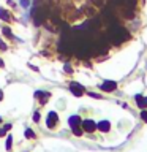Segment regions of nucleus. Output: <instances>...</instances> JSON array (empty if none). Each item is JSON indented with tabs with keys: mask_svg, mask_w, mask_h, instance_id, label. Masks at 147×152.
I'll return each mask as SVG.
<instances>
[{
	"mask_svg": "<svg viewBox=\"0 0 147 152\" xmlns=\"http://www.w3.org/2000/svg\"><path fill=\"white\" fill-rule=\"evenodd\" d=\"M2 33L5 37H8V38H13V33H11V30H9V27H3L2 28Z\"/></svg>",
	"mask_w": 147,
	"mask_h": 152,
	"instance_id": "9b49d317",
	"label": "nucleus"
},
{
	"mask_svg": "<svg viewBox=\"0 0 147 152\" xmlns=\"http://www.w3.org/2000/svg\"><path fill=\"white\" fill-rule=\"evenodd\" d=\"M82 130L89 132V133H92V132L97 130V124H95L93 121H90V119H87V121H84V122H82Z\"/></svg>",
	"mask_w": 147,
	"mask_h": 152,
	"instance_id": "39448f33",
	"label": "nucleus"
},
{
	"mask_svg": "<svg viewBox=\"0 0 147 152\" xmlns=\"http://www.w3.org/2000/svg\"><path fill=\"white\" fill-rule=\"evenodd\" d=\"M65 71H66V73H71L73 70H71V66H70V65H65Z\"/></svg>",
	"mask_w": 147,
	"mask_h": 152,
	"instance_id": "aec40b11",
	"label": "nucleus"
},
{
	"mask_svg": "<svg viewBox=\"0 0 147 152\" xmlns=\"http://www.w3.org/2000/svg\"><path fill=\"white\" fill-rule=\"evenodd\" d=\"M135 100H136V103L139 108H142V109L147 108V97H142L141 94H138V95H135Z\"/></svg>",
	"mask_w": 147,
	"mask_h": 152,
	"instance_id": "0eeeda50",
	"label": "nucleus"
},
{
	"mask_svg": "<svg viewBox=\"0 0 147 152\" xmlns=\"http://www.w3.org/2000/svg\"><path fill=\"white\" fill-rule=\"evenodd\" d=\"M73 133H74L76 136H81V135H82V130H81L79 127H74V128H73Z\"/></svg>",
	"mask_w": 147,
	"mask_h": 152,
	"instance_id": "ddd939ff",
	"label": "nucleus"
},
{
	"mask_svg": "<svg viewBox=\"0 0 147 152\" xmlns=\"http://www.w3.org/2000/svg\"><path fill=\"white\" fill-rule=\"evenodd\" d=\"M0 66H3V60L2 59H0Z\"/></svg>",
	"mask_w": 147,
	"mask_h": 152,
	"instance_id": "b1692460",
	"label": "nucleus"
},
{
	"mask_svg": "<svg viewBox=\"0 0 147 152\" xmlns=\"http://www.w3.org/2000/svg\"><path fill=\"white\" fill-rule=\"evenodd\" d=\"M21 5H22L24 8H27L28 5H30V0H21Z\"/></svg>",
	"mask_w": 147,
	"mask_h": 152,
	"instance_id": "f3484780",
	"label": "nucleus"
},
{
	"mask_svg": "<svg viewBox=\"0 0 147 152\" xmlns=\"http://www.w3.org/2000/svg\"><path fill=\"white\" fill-rule=\"evenodd\" d=\"M100 87H101V90H104V92H112V90L117 89V83L116 81H104Z\"/></svg>",
	"mask_w": 147,
	"mask_h": 152,
	"instance_id": "7ed1b4c3",
	"label": "nucleus"
},
{
	"mask_svg": "<svg viewBox=\"0 0 147 152\" xmlns=\"http://www.w3.org/2000/svg\"><path fill=\"white\" fill-rule=\"evenodd\" d=\"M70 89H71V92H73L76 97H81V95L85 92L84 87H82L81 84H78V83H71V84H70Z\"/></svg>",
	"mask_w": 147,
	"mask_h": 152,
	"instance_id": "20e7f679",
	"label": "nucleus"
},
{
	"mask_svg": "<svg viewBox=\"0 0 147 152\" xmlns=\"http://www.w3.org/2000/svg\"><path fill=\"white\" fill-rule=\"evenodd\" d=\"M109 37L112 38V41L120 43V41H123V40L128 38V33H127L125 28H122V27H112V30L109 32Z\"/></svg>",
	"mask_w": 147,
	"mask_h": 152,
	"instance_id": "f257e3e1",
	"label": "nucleus"
},
{
	"mask_svg": "<svg viewBox=\"0 0 147 152\" xmlns=\"http://www.w3.org/2000/svg\"><path fill=\"white\" fill-rule=\"evenodd\" d=\"M11 142H13V138L8 136V138H7V149H8V151L11 149Z\"/></svg>",
	"mask_w": 147,
	"mask_h": 152,
	"instance_id": "2eb2a0df",
	"label": "nucleus"
},
{
	"mask_svg": "<svg viewBox=\"0 0 147 152\" xmlns=\"http://www.w3.org/2000/svg\"><path fill=\"white\" fill-rule=\"evenodd\" d=\"M0 19H3V21H9V14H8V11L7 10H3V8H0Z\"/></svg>",
	"mask_w": 147,
	"mask_h": 152,
	"instance_id": "9d476101",
	"label": "nucleus"
},
{
	"mask_svg": "<svg viewBox=\"0 0 147 152\" xmlns=\"http://www.w3.org/2000/svg\"><path fill=\"white\" fill-rule=\"evenodd\" d=\"M0 49H3V51L7 49V45H5V43H3L2 40H0Z\"/></svg>",
	"mask_w": 147,
	"mask_h": 152,
	"instance_id": "6ab92c4d",
	"label": "nucleus"
},
{
	"mask_svg": "<svg viewBox=\"0 0 147 152\" xmlns=\"http://www.w3.org/2000/svg\"><path fill=\"white\" fill-rule=\"evenodd\" d=\"M25 136L27 138H35V133H33L30 128H27V130H25Z\"/></svg>",
	"mask_w": 147,
	"mask_h": 152,
	"instance_id": "4468645a",
	"label": "nucleus"
},
{
	"mask_svg": "<svg viewBox=\"0 0 147 152\" xmlns=\"http://www.w3.org/2000/svg\"><path fill=\"white\" fill-rule=\"evenodd\" d=\"M9 128H11V125H9V124H7V125H3V128H0V136H3L5 133H7Z\"/></svg>",
	"mask_w": 147,
	"mask_h": 152,
	"instance_id": "f8f14e48",
	"label": "nucleus"
},
{
	"mask_svg": "<svg viewBox=\"0 0 147 152\" xmlns=\"http://www.w3.org/2000/svg\"><path fill=\"white\" fill-rule=\"evenodd\" d=\"M141 119L147 124V111H146V109H142V113H141Z\"/></svg>",
	"mask_w": 147,
	"mask_h": 152,
	"instance_id": "dca6fc26",
	"label": "nucleus"
},
{
	"mask_svg": "<svg viewBox=\"0 0 147 152\" xmlns=\"http://www.w3.org/2000/svg\"><path fill=\"white\" fill-rule=\"evenodd\" d=\"M33 121H35V122L40 121V113H35V114H33Z\"/></svg>",
	"mask_w": 147,
	"mask_h": 152,
	"instance_id": "a211bd4d",
	"label": "nucleus"
},
{
	"mask_svg": "<svg viewBox=\"0 0 147 152\" xmlns=\"http://www.w3.org/2000/svg\"><path fill=\"white\" fill-rule=\"evenodd\" d=\"M90 97H93V98H100V95H97V94H89Z\"/></svg>",
	"mask_w": 147,
	"mask_h": 152,
	"instance_id": "4be33fe9",
	"label": "nucleus"
},
{
	"mask_svg": "<svg viewBox=\"0 0 147 152\" xmlns=\"http://www.w3.org/2000/svg\"><path fill=\"white\" fill-rule=\"evenodd\" d=\"M57 121H59V116H57V113H55V111H51L49 114H47L46 125L49 127V128H54V127H55V124H57Z\"/></svg>",
	"mask_w": 147,
	"mask_h": 152,
	"instance_id": "f03ea898",
	"label": "nucleus"
},
{
	"mask_svg": "<svg viewBox=\"0 0 147 152\" xmlns=\"http://www.w3.org/2000/svg\"><path fill=\"white\" fill-rule=\"evenodd\" d=\"M28 66H30L33 71H38V66H35V65H28Z\"/></svg>",
	"mask_w": 147,
	"mask_h": 152,
	"instance_id": "412c9836",
	"label": "nucleus"
},
{
	"mask_svg": "<svg viewBox=\"0 0 147 152\" xmlns=\"http://www.w3.org/2000/svg\"><path fill=\"white\" fill-rule=\"evenodd\" d=\"M2 98H3V92L0 90V100H2Z\"/></svg>",
	"mask_w": 147,
	"mask_h": 152,
	"instance_id": "5701e85b",
	"label": "nucleus"
},
{
	"mask_svg": "<svg viewBox=\"0 0 147 152\" xmlns=\"http://www.w3.org/2000/svg\"><path fill=\"white\" fill-rule=\"evenodd\" d=\"M68 124H70L71 128L79 127V125H81V117H79V116H71V117L68 119Z\"/></svg>",
	"mask_w": 147,
	"mask_h": 152,
	"instance_id": "6e6552de",
	"label": "nucleus"
},
{
	"mask_svg": "<svg viewBox=\"0 0 147 152\" xmlns=\"http://www.w3.org/2000/svg\"><path fill=\"white\" fill-rule=\"evenodd\" d=\"M97 128H98L100 132L106 133V132L111 130V122H109V121H101V122H98V124H97Z\"/></svg>",
	"mask_w": 147,
	"mask_h": 152,
	"instance_id": "423d86ee",
	"label": "nucleus"
},
{
	"mask_svg": "<svg viewBox=\"0 0 147 152\" xmlns=\"http://www.w3.org/2000/svg\"><path fill=\"white\" fill-rule=\"evenodd\" d=\"M35 95L41 100V103H46V100L49 98V92H36Z\"/></svg>",
	"mask_w": 147,
	"mask_h": 152,
	"instance_id": "1a4fd4ad",
	"label": "nucleus"
}]
</instances>
